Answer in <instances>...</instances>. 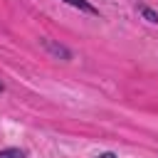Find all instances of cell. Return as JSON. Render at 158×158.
<instances>
[{"instance_id":"obj_4","label":"cell","mask_w":158,"mask_h":158,"mask_svg":"<svg viewBox=\"0 0 158 158\" xmlns=\"http://www.w3.org/2000/svg\"><path fill=\"white\" fill-rule=\"evenodd\" d=\"M99 158H116L114 153H104V156H99Z\"/></svg>"},{"instance_id":"obj_1","label":"cell","mask_w":158,"mask_h":158,"mask_svg":"<svg viewBox=\"0 0 158 158\" xmlns=\"http://www.w3.org/2000/svg\"><path fill=\"white\" fill-rule=\"evenodd\" d=\"M0 158H25V151H20V148H5V151H0Z\"/></svg>"},{"instance_id":"obj_3","label":"cell","mask_w":158,"mask_h":158,"mask_svg":"<svg viewBox=\"0 0 158 158\" xmlns=\"http://www.w3.org/2000/svg\"><path fill=\"white\" fill-rule=\"evenodd\" d=\"M141 12H143V15H146V17H148V20H151V22H158V15H156V12H151V10H148V7H143V10H141Z\"/></svg>"},{"instance_id":"obj_2","label":"cell","mask_w":158,"mask_h":158,"mask_svg":"<svg viewBox=\"0 0 158 158\" xmlns=\"http://www.w3.org/2000/svg\"><path fill=\"white\" fill-rule=\"evenodd\" d=\"M69 5H74V7H79V10H84V12H91V15H96V10L86 2V0H67Z\"/></svg>"},{"instance_id":"obj_5","label":"cell","mask_w":158,"mask_h":158,"mask_svg":"<svg viewBox=\"0 0 158 158\" xmlns=\"http://www.w3.org/2000/svg\"><path fill=\"white\" fill-rule=\"evenodd\" d=\"M2 89H5V86H2V81H0V91H2Z\"/></svg>"}]
</instances>
